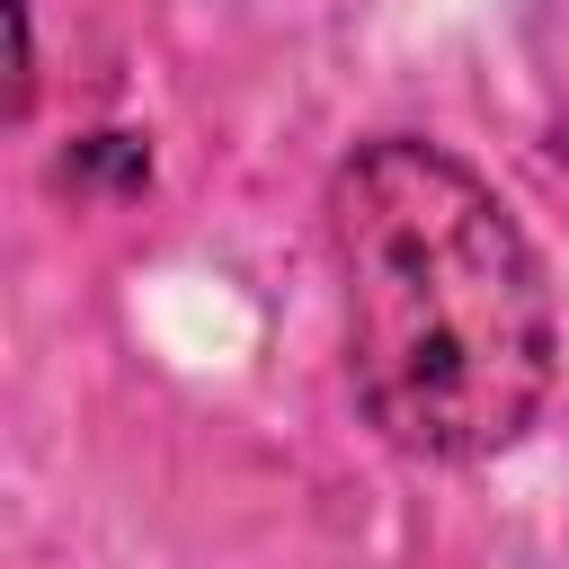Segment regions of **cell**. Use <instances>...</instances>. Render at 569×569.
<instances>
[{
    "label": "cell",
    "instance_id": "6da1fadb",
    "mask_svg": "<svg viewBox=\"0 0 569 569\" xmlns=\"http://www.w3.org/2000/svg\"><path fill=\"white\" fill-rule=\"evenodd\" d=\"M347 382L427 462L507 453L560 373V311L525 222L445 142L373 133L329 178Z\"/></svg>",
    "mask_w": 569,
    "mask_h": 569
}]
</instances>
